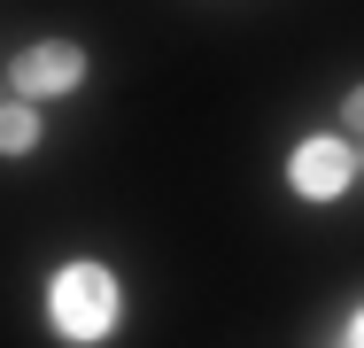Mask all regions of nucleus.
Instances as JSON below:
<instances>
[{
	"instance_id": "obj_4",
	"label": "nucleus",
	"mask_w": 364,
	"mask_h": 348,
	"mask_svg": "<svg viewBox=\"0 0 364 348\" xmlns=\"http://www.w3.org/2000/svg\"><path fill=\"white\" fill-rule=\"evenodd\" d=\"M39 132H47V124H39V101L8 93V101H0V155H8V163H16V155H31Z\"/></svg>"
},
{
	"instance_id": "obj_7",
	"label": "nucleus",
	"mask_w": 364,
	"mask_h": 348,
	"mask_svg": "<svg viewBox=\"0 0 364 348\" xmlns=\"http://www.w3.org/2000/svg\"><path fill=\"white\" fill-rule=\"evenodd\" d=\"M357 178H364V139H357Z\"/></svg>"
},
{
	"instance_id": "obj_6",
	"label": "nucleus",
	"mask_w": 364,
	"mask_h": 348,
	"mask_svg": "<svg viewBox=\"0 0 364 348\" xmlns=\"http://www.w3.org/2000/svg\"><path fill=\"white\" fill-rule=\"evenodd\" d=\"M333 348H364V310H349V325L333 333Z\"/></svg>"
},
{
	"instance_id": "obj_5",
	"label": "nucleus",
	"mask_w": 364,
	"mask_h": 348,
	"mask_svg": "<svg viewBox=\"0 0 364 348\" xmlns=\"http://www.w3.org/2000/svg\"><path fill=\"white\" fill-rule=\"evenodd\" d=\"M341 124H349V139H364V85L341 93Z\"/></svg>"
},
{
	"instance_id": "obj_1",
	"label": "nucleus",
	"mask_w": 364,
	"mask_h": 348,
	"mask_svg": "<svg viewBox=\"0 0 364 348\" xmlns=\"http://www.w3.org/2000/svg\"><path fill=\"white\" fill-rule=\"evenodd\" d=\"M39 310H47V333L63 348H109L124 333V278L101 256H63L39 286Z\"/></svg>"
},
{
	"instance_id": "obj_3",
	"label": "nucleus",
	"mask_w": 364,
	"mask_h": 348,
	"mask_svg": "<svg viewBox=\"0 0 364 348\" xmlns=\"http://www.w3.org/2000/svg\"><path fill=\"white\" fill-rule=\"evenodd\" d=\"M77 85H85V47L77 39H31L8 62V93H23V101H63Z\"/></svg>"
},
{
	"instance_id": "obj_2",
	"label": "nucleus",
	"mask_w": 364,
	"mask_h": 348,
	"mask_svg": "<svg viewBox=\"0 0 364 348\" xmlns=\"http://www.w3.org/2000/svg\"><path fill=\"white\" fill-rule=\"evenodd\" d=\"M357 186V139L349 132H310L287 147V194L310 209H333Z\"/></svg>"
}]
</instances>
